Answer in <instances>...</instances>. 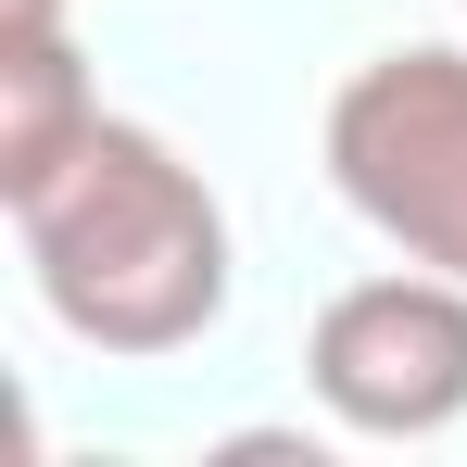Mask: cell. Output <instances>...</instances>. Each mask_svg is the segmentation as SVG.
Masks as SVG:
<instances>
[{"label":"cell","instance_id":"1","mask_svg":"<svg viewBox=\"0 0 467 467\" xmlns=\"http://www.w3.org/2000/svg\"><path fill=\"white\" fill-rule=\"evenodd\" d=\"M13 240H26L51 328L88 354H190L228 316V202L202 190V164L177 140L127 114H101L13 202Z\"/></svg>","mask_w":467,"mask_h":467},{"label":"cell","instance_id":"2","mask_svg":"<svg viewBox=\"0 0 467 467\" xmlns=\"http://www.w3.org/2000/svg\"><path fill=\"white\" fill-rule=\"evenodd\" d=\"M328 190L417 265L467 278V51H379L328 101Z\"/></svg>","mask_w":467,"mask_h":467},{"label":"cell","instance_id":"3","mask_svg":"<svg viewBox=\"0 0 467 467\" xmlns=\"http://www.w3.org/2000/svg\"><path fill=\"white\" fill-rule=\"evenodd\" d=\"M304 379L328 404V430H354V442H442L467 417V278L404 253L391 278L328 291Z\"/></svg>","mask_w":467,"mask_h":467},{"label":"cell","instance_id":"4","mask_svg":"<svg viewBox=\"0 0 467 467\" xmlns=\"http://www.w3.org/2000/svg\"><path fill=\"white\" fill-rule=\"evenodd\" d=\"M88 127H101V101L77 77V38H64V13H38V26H0V202H26L51 164L77 152Z\"/></svg>","mask_w":467,"mask_h":467}]
</instances>
